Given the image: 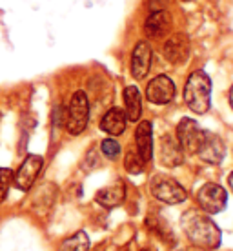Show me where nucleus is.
Instances as JSON below:
<instances>
[{"label": "nucleus", "mask_w": 233, "mask_h": 251, "mask_svg": "<svg viewBox=\"0 0 233 251\" xmlns=\"http://www.w3.org/2000/svg\"><path fill=\"white\" fill-rule=\"evenodd\" d=\"M197 155L206 164H221L222 158L226 157V144H224V140L217 133L202 129V137L201 142H199Z\"/></svg>", "instance_id": "6"}, {"label": "nucleus", "mask_w": 233, "mask_h": 251, "mask_svg": "<svg viewBox=\"0 0 233 251\" xmlns=\"http://www.w3.org/2000/svg\"><path fill=\"white\" fill-rule=\"evenodd\" d=\"M197 202L204 213L217 215L224 211V207L228 204V193L219 184L208 182L197 191Z\"/></svg>", "instance_id": "5"}, {"label": "nucleus", "mask_w": 233, "mask_h": 251, "mask_svg": "<svg viewBox=\"0 0 233 251\" xmlns=\"http://www.w3.org/2000/svg\"><path fill=\"white\" fill-rule=\"evenodd\" d=\"M126 126H128V117L119 107L107 109L101 120V129L104 133H107L109 137H119V135H122V133L126 131Z\"/></svg>", "instance_id": "15"}, {"label": "nucleus", "mask_w": 233, "mask_h": 251, "mask_svg": "<svg viewBox=\"0 0 233 251\" xmlns=\"http://www.w3.org/2000/svg\"><path fill=\"white\" fill-rule=\"evenodd\" d=\"M124 113L131 122H139L142 115V95L135 86H128L124 89Z\"/></svg>", "instance_id": "17"}, {"label": "nucleus", "mask_w": 233, "mask_h": 251, "mask_svg": "<svg viewBox=\"0 0 233 251\" xmlns=\"http://www.w3.org/2000/svg\"><path fill=\"white\" fill-rule=\"evenodd\" d=\"M95 201L99 202L102 207H106V209H113V207L120 206L122 202L126 201V186L120 180H117L111 186L102 188L99 193L95 195Z\"/></svg>", "instance_id": "16"}, {"label": "nucleus", "mask_w": 233, "mask_h": 251, "mask_svg": "<svg viewBox=\"0 0 233 251\" xmlns=\"http://www.w3.org/2000/svg\"><path fill=\"white\" fill-rule=\"evenodd\" d=\"M144 251H150V250H144Z\"/></svg>", "instance_id": "24"}, {"label": "nucleus", "mask_w": 233, "mask_h": 251, "mask_svg": "<svg viewBox=\"0 0 233 251\" xmlns=\"http://www.w3.org/2000/svg\"><path fill=\"white\" fill-rule=\"evenodd\" d=\"M164 58L170 64H182L189 57V40L182 33L171 35L164 44Z\"/></svg>", "instance_id": "11"}, {"label": "nucleus", "mask_w": 233, "mask_h": 251, "mask_svg": "<svg viewBox=\"0 0 233 251\" xmlns=\"http://www.w3.org/2000/svg\"><path fill=\"white\" fill-rule=\"evenodd\" d=\"M88 250H89V237L84 231L73 233L58 248V251H88Z\"/></svg>", "instance_id": "18"}, {"label": "nucleus", "mask_w": 233, "mask_h": 251, "mask_svg": "<svg viewBox=\"0 0 233 251\" xmlns=\"http://www.w3.org/2000/svg\"><path fill=\"white\" fill-rule=\"evenodd\" d=\"M182 227L188 235V239L201 248L215 250L221 244L222 233L213 220L208 217V213L189 209L182 215Z\"/></svg>", "instance_id": "1"}, {"label": "nucleus", "mask_w": 233, "mask_h": 251, "mask_svg": "<svg viewBox=\"0 0 233 251\" xmlns=\"http://www.w3.org/2000/svg\"><path fill=\"white\" fill-rule=\"evenodd\" d=\"M135 150L139 151V155L144 158L146 162H150L153 157V127L152 122L142 120L139 122L137 129H135Z\"/></svg>", "instance_id": "14"}, {"label": "nucleus", "mask_w": 233, "mask_h": 251, "mask_svg": "<svg viewBox=\"0 0 233 251\" xmlns=\"http://www.w3.org/2000/svg\"><path fill=\"white\" fill-rule=\"evenodd\" d=\"M152 68V46L146 40H140L135 44L131 53V75L137 80H142Z\"/></svg>", "instance_id": "12"}, {"label": "nucleus", "mask_w": 233, "mask_h": 251, "mask_svg": "<svg viewBox=\"0 0 233 251\" xmlns=\"http://www.w3.org/2000/svg\"><path fill=\"white\" fill-rule=\"evenodd\" d=\"M230 106H232V109H233V86L230 88Z\"/></svg>", "instance_id": "23"}, {"label": "nucleus", "mask_w": 233, "mask_h": 251, "mask_svg": "<svg viewBox=\"0 0 233 251\" xmlns=\"http://www.w3.org/2000/svg\"><path fill=\"white\" fill-rule=\"evenodd\" d=\"M171 27V19L170 13L164 9H155L150 13V17L144 22V31L150 38H160L166 33L170 31Z\"/></svg>", "instance_id": "13"}, {"label": "nucleus", "mask_w": 233, "mask_h": 251, "mask_svg": "<svg viewBox=\"0 0 233 251\" xmlns=\"http://www.w3.org/2000/svg\"><path fill=\"white\" fill-rule=\"evenodd\" d=\"M158 158L166 168H177L184 160V151L179 144L177 137L173 135H162L158 140Z\"/></svg>", "instance_id": "10"}, {"label": "nucleus", "mask_w": 233, "mask_h": 251, "mask_svg": "<svg viewBox=\"0 0 233 251\" xmlns=\"http://www.w3.org/2000/svg\"><path fill=\"white\" fill-rule=\"evenodd\" d=\"M124 168H126L129 173L137 175V173H142L146 168V160L139 155L137 150H128L126 157H124Z\"/></svg>", "instance_id": "19"}, {"label": "nucleus", "mask_w": 233, "mask_h": 251, "mask_svg": "<svg viewBox=\"0 0 233 251\" xmlns=\"http://www.w3.org/2000/svg\"><path fill=\"white\" fill-rule=\"evenodd\" d=\"M228 184H230V188H232V191H233V171L230 173V176H228Z\"/></svg>", "instance_id": "22"}, {"label": "nucleus", "mask_w": 233, "mask_h": 251, "mask_svg": "<svg viewBox=\"0 0 233 251\" xmlns=\"http://www.w3.org/2000/svg\"><path fill=\"white\" fill-rule=\"evenodd\" d=\"M201 137L202 129L193 119H182L179 122V126H177V140H179V144H181L184 153L197 155Z\"/></svg>", "instance_id": "8"}, {"label": "nucleus", "mask_w": 233, "mask_h": 251, "mask_svg": "<svg viewBox=\"0 0 233 251\" xmlns=\"http://www.w3.org/2000/svg\"><path fill=\"white\" fill-rule=\"evenodd\" d=\"M11 182H13L11 170H7V168H0V204L6 201L7 191H9Z\"/></svg>", "instance_id": "21"}, {"label": "nucleus", "mask_w": 233, "mask_h": 251, "mask_svg": "<svg viewBox=\"0 0 233 251\" xmlns=\"http://www.w3.org/2000/svg\"><path fill=\"white\" fill-rule=\"evenodd\" d=\"M89 120V100L84 91H75L70 100L68 107V120H66V129L71 135H80Z\"/></svg>", "instance_id": "4"}, {"label": "nucleus", "mask_w": 233, "mask_h": 251, "mask_svg": "<svg viewBox=\"0 0 233 251\" xmlns=\"http://www.w3.org/2000/svg\"><path fill=\"white\" fill-rule=\"evenodd\" d=\"M150 189H152V195L157 199V201L164 202V204H170V206H175V204H181V202L186 201V189L177 182L175 178H171L168 175H155L150 182Z\"/></svg>", "instance_id": "3"}, {"label": "nucleus", "mask_w": 233, "mask_h": 251, "mask_svg": "<svg viewBox=\"0 0 233 251\" xmlns=\"http://www.w3.org/2000/svg\"><path fill=\"white\" fill-rule=\"evenodd\" d=\"M175 97V84L168 75H158L155 76L146 89V99L157 104V106H164V104H170Z\"/></svg>", "instance_id": "9"}, {"label": "nucleus", "mask_w": 233, "mask_h": 251, "mask_svg": "<svg viewBox=\"0 0 233 251\" xmlns=\"http://www.w3.org/2000/svg\"><path fill=\"white\" fill-rule=\"evenodd\" d=\"M42 168H44V158L40 157V155H27L24 158V162L20 164L17 173L13 175L15 186L19 189H22V191L31 189V186L35 184L37 176L40 175Z\"/></svg>", "instance_id": "7"}, {"label": "nucleus", "mask_w": 233, "mask_h": 251, "mask_svg": "<svg viewBox=\"0 0 233 251\" xmlns=\"http://www.w3.org/2000/svg\"><path fill=\"white\" fill-rule=\"evenodd\" d=\"M101 150L104 153V157H107L109 160H117L120 157V144L115 138H104L101 144Z\"/></svg>", "instance_id": "20"}, {"label": "nucleus", "mask_w": 233, "mask_h": 251, "mask_svg": "<svg viewBox=\"0 0 233 251\" xmlns=\"http://www.w3.org/2000/svg\"><path fill=\"white\" fill-rule=\"evenodd\" d=\"M184 102L197 115L208 113L211 107V78L204 71H193L184 88Z\"/></svg>", "instance_id": "2"}]
</instances>
